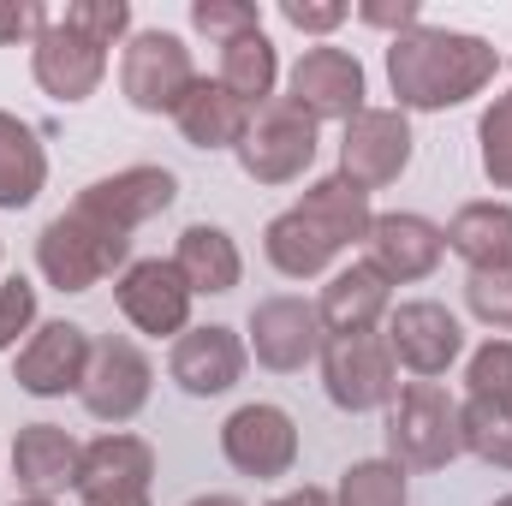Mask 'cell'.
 <instances>
[{
	"mask_svg": "<svg viewBox=\"0 0 512 506\" xmlns=\"http://www.w3.org/2000/svg\"><path fill=\"white\" fill-rule=\"evenodd\" d=\"M245 334H251L245 346L256 352V364L274 370V376H292V370L316 364L322 346H328V328H322L316 304H304V298H292V292L262 298L251 310V322H245Z\"/></svg>",
	"mask_w": 512,
	"mask_h": 506,
	"instance_id": "10",
	"label": "cell"
},
{
	"mask_svg": "<svg viewBox=\"0 0 512 506\" xmlns=\"http://www.w3.org/2000/svg\"><path fill=\"white\" fill-rule=\"evenodd\" d=\"M441 227L429 215H411V209H393L370 221V239H364V262L382 274L387 286H411V280H429L441 268Z\"/></svg>",
	"mask_w": 512,
	"mask_h": 506,
	"instance_id": "17",
	"label": "cell"
},
{
	"mask_svg": "<svg viewBox=\"0 0 512 506\" xmlns=\"http://www.w3.org/2000/svg\"><path fill=\"white\" fill-rule=\"evenodd\" d=\"M155 477V447L126 429L96 435L78 459V495H114V489H149Z\"/></svg>",
	"mask_w": 512,
	"mask_h": 506,
	"instance_id": "23",
	"label": "cell"
},
{
	"mask_svg": "<svg viewBox=\"0 0 512 506\" xmlns=\"http://www.w3.org/2000/svg\"><path fill=\"white\" fill-rule=\"evenodd\" d=\"M48 185V149L18 114L0 108V209H30Z\"/></svg>",
	"mask_w": 512,
	"mask_h": 506,
	"instance_id": "26",
	"label": "cell"
},
{
	"mask_svg": "<svg viewBox=\"0 0 512 506\" xmlns=\"http://www.w3.org/2000/svg\"><path fill=\"white\" fill-rule=\"evenodd\" d=\"M411 489H405V471L393 459H358L340 471V489H334V506H405Z\"/></svg>",
	"mask_w": 512,
	"mask_h": 506,
	"instance_id": "30",
	"label": "cell"
},
{
	"mask_svg": "<svg viewBox=\"0 0 512 506\" xmlns=\"http://www.w3.org/2000/svg\"><path fill=\"white\" fill-rule=\"evenodd\" d=\"M60 18H66L72 30H84L90 42H102V48L131 42V6L126 0H72Z\"/></svg>",
	"mask_w": 512,
	"mask_h": 506,
	"instance_id": "33",
	"label": "cell"
},
{
	"mask_svg": "<svg viewBox=\"0 0 512 506\" xmlns=\"http://www.w3.org/2000/svg\"><path fill=\"white\" fill-rule=\"evenodd\" d=\"M120 90L137 114H179V102L197 90L191 48L173 30H131L120 54Z\"/></svg>",
	"mask_w": 512,
	"mask_h": 506,
	"instance_id": "5",
	"label": "cell"
},
{
	"mask_svg": "<svg viewBox=\"0 0 512 506\" xmlns=\"http://www.w3.org/2000/svg\"><path fill=\"white\" fill-rule=\"evenodd\" d=\"M358 18H364L370 30H393V36H405V30L423 24V0H358Z\"/></svg>",
	"mask_w": 512,
	"mask_h": 506,
	"instance_id": "39",
	"label": "cell"
},
{
	"mask_svg": "<svg viewBox=\"0 0 512 506\" xmlns=\"http://www.w3.org/2000/svg\"><path fill=\"white\" fill-rule=\"evenodd\" d=\"M90 352H96V340H90V328H78V322H42L24 346H18V358H12V381L30 393V399H60V393H78L84 387V370H90Z\"/></svg>",
	"mask_w": 512,
	"mask_h": 506,
	"instance_id": "13",
	"label": "cell"
},
{
	"mask_svg": "<svg viewBox=\"0 0 512 506\" xmlns=\"http://www.w3.org/2000/svg\"><path fill=\"white\" fill-rule=\"evenodd\" d=\"M268 506H334V495L304 483V489H292V495H280V501H268Z\"/></svg>",
	"mask_w": 512,
	"mask_h": 506,
	"instance_id": "41",
	"label": "cell"
},
{
	"mask_svg": "<svg viewBox=\"0 0 512 506\" xmlns=\"http://www.w3.org/2000/svg\"><path fill=\"white\" fill-rule=\"evenodd\" d=\"M173 268L185 274V286H191L197 298H221V292H233V286L245 280V256L233 245V233H227V227H209V221H197V227L179 233Z\"/></svg>",
	"mask_w": 512,
	"mask_h": 506,
	"instance_id": "22",
	"label": "cell"
},
{
	"mask_svg": "<svg viewBox=\"0 0 512 506\" xmlns=\"http://www.w3.org/2000/svg\"><path fill=\"white\" fill-rule=\"evenodd\" d=\"M215 84H221V90H233L245 108L274 102V84H280V54H274V42H268L262 30L233 36V42L221 48V72H215Z\"/></svg>",
	"mask_w": 512,
	"mask_h": 506,
	"instance_id": "28",
	"label": "cell"
},
{
	"mask_svg": "<svg viewBox=\"0 0 512 506\" xmlns=\"http://www.w3.org/2000/svg\"><path fill=\"white\" fill-rule=\"evenodd\" d=\"M12 506H54V501H12Z\"/></svg>",
	"mask_w": 512,
	"mask_h": 506,
	"instance_id": "43",
	"label": "cell"
},
{
	"mask_svg": "<svg viewBox=\"0 0 512 506\" xmlns=\"http://www.w3.org/2000/svg\"><path fill=\"white\" fill-rule=\"evenodd\" d=\"M78 506H149V489H114V495H78Z\"/></svg>",
	"mask_w": 512,
	"mask_h": 506,
	"instance_id": "40",
	"label": "cell"
},
{
	"mask_svg": "<svg viewBox=\"0 0 512 506\" xmlns=\"http://www.w3.org/2000/svg\"><path fill=\"white\" fill-rule=\"evenodd\" d=\"M459 453V399L441 381H405L387 405V459L399 471H447Z\"/></svg>",
	"mask_w": 512,
	"mask_h": 506,
	"instance_id": "3",
	"label": "cell"
},
{
	"mask_svg": "<svg viewBox=\"0 0 512 506\" xmlns=\"http://www.w3.org/2000/svg\"><path fill=\"white\" fill-rule=\"evenodd\" d=\"M477 155H483L489 185L512 191V90L483 108V120H477Z\"/></svg>",
	"mask_w": 512,
	"mask_h": 506,
	"instance_id": "31",
	"label": "cell"
},
{
	"mask_svg": "<svg viewBox=\"0 0 512 506\" xmlns=\"http://www.w3.org/2000/svg\"><path fill=\"white\" fill-rule=\"evenodd\" d=\"M114 298H120V316H126L137 334L149 340H179L191 328V286L185 274L173 268V256H137L126 274L114 280Z\"/></svg>",
	"mask_w": 512,
	"mask_h": 506,
	"instance_id": "7",
	"label": "cell"
},
{
	"mask_svg": "<svg viewBox=\"0 0 512 506\" xmlns=\"http://www.w3.org/2000/svg\"><path fill=\"white\" fill-rule=\"evenodd\" d=\"M387 310H393V286H387L370 262L340 268V274L322 286V298H316V316H322L328 340H334V334H376L387 322Z\"/></svg>",
	"mask_w": 512,
	"mask_h": 506,
	"instance_id": "20",
	"label": "cell"
},
{
	"mask_svg": "<svg viewBox=\"0 0 512 506\" xmlns=\"http://www.w3.org/2000/svg\"><path fill=\"white\" fill-rule=\"evenodd\" d=\"M501 72V54L471 36V30H441V24H417L405 36L387 42V84H393V108L399 114H441L459 108L471 96H483Z\"/></svg>",
	"mask_w": 512,
	"mask_h": 506,
	"instance_id": "1",
	"label": "cell"
},
{
	"mask_svg": "<svg viewBox=\"0 0 512 506\" xmlns=\"http://www.w3.org/2000/svg\"><path fill=\"white\" fill-rule=\"evenodd\" d=\"M185 506H245L239 495H197V501H185Z\"/></svg>",
	"mask_w": 512,
	"mask_h": 506,
	"instance_id": "42",
	"label": "cell"
},
{
	"mask_svg": "<svg viewBox=\"0 0 512 506\" xmlns=\"http://www.w3.org/2000/svg\"><path fill=\"white\" fill-rule=\"evenodd\" d=\"M0 256H6V251H0Z\"/></svg>",
	"mask_w": 512,
	"mask_h": 506,
	"instance_id": "45",
	"label": "cell"
},
{
	"mask_svg": "<svg viewBox=\"0 0 512 506\" xmlns=\"http://www.w3.org/2000/svg\"><path fill=\"white\" fill-rule=\"evenodd\" d=\"M495 506H512V495H501V501H495Z\"/></svg>",
	"mask_w": 512,
	"mask_h": 506,
	"instance_id": "44",
	"label": "cell"
},
{
	"mask_svg": "<svg viewBox=\"0 0 512 506\" xmlns=\"http://www.w3.org/2000/svg\"><path fill=\"white\" fill-rule=\"evenodd\" d=\"M382 340H387V352H393V364L411 370L417 381L447 376V370L459 364V352H465V328H459V316H453L447 304H435V298L393 304V310H387V334Z\"/></svg>",
	"mask_w": 512,
	"mask_h": 506,
	"instance_id": "8",
	"label": "cell"
},
{
	"mask_svg": "<svg viewBox=\"0 0 512 506\" xmlns=\"http://www.w3.org/2000/svg\"><path fill=\"white\" fill-rule=\"evenodd\" d=\"M251 114L233 90H221L215 78H197V90L179 102V137L191 143V149H203V155H215V149H239L245 143V131H251Z\"/></svg>",
	"mask_w": 512,
	"mask_h": 506,
	"instance_id": "21",
	"label": "cell"
},
{
	"mask_svg": "<svg viewBox=\"0 0 512 506\" xmlns=\"http://www.w3.org/2000/svg\"><path fill=\"white\" fill-rule=\"evenodd\" d=\"M459 435H465V453H477L495 471H512V399H477V393H465Z\"/></svg>",
	"mask_w": 512,
	"mask_h": 506,
	"instance_id": "29",
	"label": "cell"
},
{
	"mask_svg": "<svg viewBox=\"0 0 512 506\" xmlns=\"http://www.w3.org/2000/svg\"><path fill=\"white\" fill-rule=\"evenodd\" d=\"M78 459H84V447L60 423H24L12 441V477H18L24 501H54L66 489H78Z\"/></svg>",
	"mask_w": 512,
	"mask_h": 506,
	"instance_id": "19",
	"label": "cell"
},
{
	"mask_svg": "<svg viewBox=\"0 0 512 506\" xmlns=\"http://www.w3.org/2000/svg\"><path fill=\"white\" fill-rule=\"evenodd\" d=\"M191 30H203L209 42H233V36H251L262 30V12L251 0H191Z\"/></svg>",
	"mask_w": 512,
	"mask_h": 506,
	"instance_id": "32",
	"label": "cell"
},
{
	"mask_svg": "<svg viewBox=\"0 0 512 506\" xmlns=\"http://www.w3.org/2000/svg\"><path fill=\"white\" fill-rule=\"evenodd\" d=\"M149 387H155V364L143 358V346H131V340H96V352H90V370H84V387H78V399H84V411L96 417V423H131L143 405H149Z\"/></svg>",
	"mask_w": 512,
	"mask_h": 506,
	"instance_id": "12",
	"label": "cell"
},
{
	"mask_svg": "<svg viewBox=\"0 0 512 506\" xmlns=\"http://www.w3.org/2000/svg\"><path fill=\"white\" fill-rule=\"evenodd\" d=\"M233 155H239L245 179H256V185H292L316 161V120L292 96H274L251 114V131Z\"/></svg>",
	"mask_w": 512,
	"mask_h": 506,
	"instance_id": "4",
	"label": "cell"
},
{
	"mask_svg": "<svg viewBox=\"0 0 512 506\" xmlns=\"http://www.w3.org/2000/svg\"><path fill=\"white\" fill-rule=\"evenodd\" d=\"M30 78L42 84L48 102L78 108V102H90V96L102 90V78H108V48L90 42L84 30H72V24L54 12L48 30L30 42Z\"/></svg>",
	"mask_w": 512,
	"mask_h": 506,
	"instance_id": "9",
	"label": "cell"
},
{
	"mask_svg": "<svg viewBox=\"0 0 512 506\" xmlns=\"http://www.w3.org/2000/svg\"><path fill=\"white\" fill-rule=\"evenodd\" d=\"M465 387L477 399H512V340H489L471 352L465 364Z\"/></svg>",
	"mask_w": 512,
	"mask_h": 506,
	"instance_id": "35",
	"label": "cell"
},
{
	"mask_svg": "<svg viewBox=\"0 0 512 506\" xmlns=\"http://www.w3.org/2000/svg\"><path fill=\"white\" fill-rule=\"evenodd\" d=\"M280 18L292 30H304V36H328V30H340L352 18V6L346 0H280Z\"/></svg>",
	"mask_w": 512,
	"mask_h": 506,
	"instance_id": "38",
	"label": "cell"
},
{
	"mask_svg": "<svg viewBox=\"0 0 512 506\" xmlns=\"http://www.w3.org/2000/svg\"><path fill=\"white\" fill-rule=\"evenodd\" d=\"M286 96L322 126V120H358L364 114V66H358V54H346V48H334V42H322V48H304L298 54V66L286 72Z\"/></svg>",
	"mask_w": 512,
	"mask_h": 506,
	"instance_id": "11",
	"label": "cell"
},
{
	"mask_svg": "<svg viewBox=\"0 0 512 506\" xmlns=\"http://www.w3.org/2000/svg\"><path fill=\"white\" fill-rule=\"evenodd\" d=\"M36 268L54 292H96L114 268H131V233H114L108 221L84 215L78 203L54 215L36 239Z\"/></svg>",
	"mask_w": 512,
	"mask_h": 506,
	"instance_id": "2",
	"label": "cell"
},
{
	"mask_svg": "<svg viewBox=\"0 0 512 506\" xmlns=\"http://www.w3.org/2000/svg\"><path fill=\"white\" fill-rule=\"evenodd\" d=\"M322 387L352 417L387 411L399 399V364H393L382 334H334L322 346Z\"/></svg>",
	"mask_w": 512,
	"mask_h": 506,
	"instance_id": "6",
	"label": "cell"
},
{
	"mask_svg": "<svg viewBox=\"0 0 512 506\" xmlns=\"http://www.w3.org/2000/svg\"><path fill=\"white\" fill-rule=\"evenodd\" d=\"M251 364V346L227 328V322H209V328H185L167 352V376L179 381L191 399H221L245 381Z\"/></svg>",
	"mask_w": 512,
	"mask_h": 506,
	"instance_id": "16",
	"label": "cell"
},
{
	"mask_svg": "<svg viewBox=\"0 0 512 506\" xmlns=\"http://www.w3.org/2000/svg\"><path fill=\"white\" fill-rule=\"evenodd\" d=\"M447 251L471 262V274L483 268H512V203H465L447 227H441Z\"/></svg>",
	"mask_w": 512,
	"mask_h": 506,
	"instance_id": "25",
	"label": "cell"
},
{
	"mask_svg": "<svg viewBox=\"0 0 512 506\" xmlns=\"http://www.w3.org/2000/svg\"><path fill=\"white\" fill-rule=\"evenodd\" d=\"M173 197H179V179H173L167 167H120V173L84 185V191H78V209L96 215V221H108L114 233H137L143 221L167 215Z\"/></svg>",
	"mask_w": 512,
	"mask_h": 506,
	"instance_id": "18",
	"label": "cell"
},
{
	"mask_svg": "<svg viewBox=\"0 0 512 506\" xmlns=\"http://www.w3.org/2000/svg\"><path fill=\"white\" fill-rule=\"evenodd\" d=\"M411 120L399 108H364L358 120H346L340 137V173L364 191H382L393 185L405 167H411Z\"/></svg>",
	"mask_w": 512,
	"mask_h": 506,
	"instance_id": "15",
	"label": "cell"
},
{
	"mask_svg": "<svg viewBox=\"0 0 512 506\" xmlns=\"http://www.w3.org/2000/svg\"><path fill=\"white\" fill-rule=\"evenodd\" d=\"M36 286L24 274L0 280V352H18V334H36Z\"/></svg>",
	"mask_w": 512,
	"mask_h": 506,
	"instance_id": "36",
	"label": "cell"
},
{
	"mask_svg": "<svg viewBox=\"0 0 512 506\" xmlns=\"http://www.w3.org/2000/svg\"><path fill=\"white\" fill-rule=\"evenodd\" d=\"M262 256H268L286 280H316V274H328V262L340 256V239H334L328 227H316V221L292 203L286 215L268 221V233H262Z\"/></svg>",
	"mask_w": 512,
	"mask_h": 506,
	"instance_id": "24",
	"label": "cell"
},
{
	"mask_svg": "<svg viewBox=\"0 0 512 506\" xmlns=\"http://www.w3.org/2000/svg\"><path fill=\"white\" fill-rule=\"evenodd\" d=\"M465 304L483 328H507L512 334V268H483L465 280Z\"/></svg>",
	"mask_w": 512,
	"mask_h": 506,
	"instance_id": "34",
	"label": "cell"
},
{
	"mask_svg": "<svg viewBox=\"0 0 512 506\" xmlns=\"http://www.w3.org/2000/svg\"><path fill=\"white\" fill-rule=\"evenodd\" d=\"M48 6L42 0H0V48H30L48 30Z\"/></svg>",
	"mask_w": 512,
	"mask_h": 506,
	"instance_id": "37",
	"label": "cell"
},
{
	"mask_svg": "<svg viewBox=\"0 0 512 506\" xmlns=\"http://www.w3.org/2000/svg\"><path fill=\"white\" fill-rule=\"evenodd\" d=\"M221 453L239 477H286L298 465V423L292 411L256 399V405H239L227 423H221Z\"/></svg>",
	"mask_w": 512,
	"mask_h": 506,
	"instance_id": "14",
	"label": "cell"
},
{
	"mask_svg": "<svg viewBox=\"0 0 512 506\" xmlns=\"http://www.w3.org/2000/svg\"><path fill=\"white\" fill-rule=\"evenodd\" d=\"M298 209H304L316 227H328V233L340 239V251H346V245H364V239H370V221H376L370 191H364V185H352L346 173L316 179V185L298 197Z\"/></svg>",
	"mask_w": 512,
	"mask_h": 506,
	"instance_id": "27",
	"label": "cell"
}]
</instances>
